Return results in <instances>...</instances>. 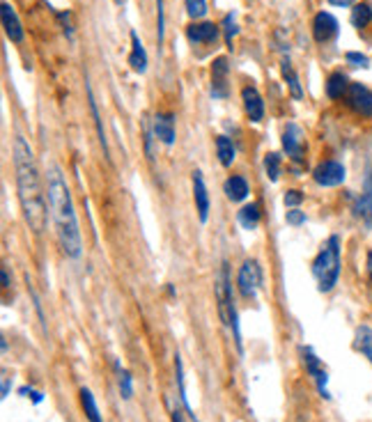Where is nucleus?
Here are the masks:
<instances>
[{"instance_id": "obj_1", "label": "nucleus", "mask_w": 372, "mask_h": 422, "mask_svg": "<svg viewBox=\"0 0 372 422\" xmlns=\"http://www.w3.org/2000/svg\"><path fill=\"white\" fill-rule=\"evenodd\" d=\"M14 173H16V190L18 202H21L23 219L35 234H42L47 229V200H44L42 182H39V170L35 166L30 145L25 138H14Z\"/></svg>"}, {"instance_id": "obj_2", "label": "nucleus", "mask_w": 372, "mask_h": 422, "mask_svg": "<svg viewBox=\"0 0 372 422\" xmlns=\"http://www.w3.org/2000/svg\"><path fill=\"white\" fill-rule=\"evenodd\" d=\"M47 186H49L51 216H53L55 232H58V239H60L62 253L71 257V260H78L83 253L81 232H78V221H76V211H74V202H71L69 186H67V182H64V177L58 166L49 168Z\"/></svg>"}, {"instance_id": "obj_3", "label": "nucleus", "mask_w": 372, "mask_h": 422, "mask_svg": "<svg viewBox=\"0 0 372 422\" xmlns=\"http://www.w3.org/2000/svg\"><path fill=\"white\" fill-rule=\"evenodd\" d=\"M312 275L317 280L319 292H331L340 275V239L334 234L324 243L319 255L312 262Z\"/></svg>"}, {"instance_id": "obj_4", "label": "nucleus", "mask_w": 372, "mask_h": 422, "mask_svg": "<svg viewBox=\"0 0 372 422\" xmlns=\"http://www.w3.org/2000/svg\"><path fill=\"white\" fill-rule=\"evenodd\" d=\"M214 292H216V308H219L221 321H223L227 328H232L237 351L244 353V345H241V333H239V316H237V308H234L230 275H227V264H221V269L216 273V285H214Z\"/></svg>"}, {"instance_id": "obj_5", "label": "nucleus", "mask_w": 372, "mask_h": 422, "mask_svg": "<svg viewBox=\"0 0 372 422\" xmlns=\"http://www.w3.org/2000/svg\"><path fill=\"white\" fill-rule=\"evenodd\" d=\"M237 285L239 292L246 296V299H256L260 285H262V269L256 260H246L241 264L239 275H237Z\"/></svg>"}, {"instance_id": "obj_6", "label": "nucleus", "mask_w": 372, "mask_h": 422, "mask_svg": "<svg viewBox=\"0 0 372 422\" xmlns=\"http://www.w3.org/2000/svg\"><path fill=\"white\" fill-rule=\"evenodd\" d=\"M299 351H301V356H303V365H306V369H308L312 381H315L319 395H322L324 399H331L329 388H326V384H329V374H326V369L322 367V362H319L315 351H312L310 347H299Z\"/></svg>"}, {"instance_id": "obj_7", "label": "nucleus", "mask_w": 372, "mask_h": 422, "mask_svg": "<svg viewBox=\"0 0 372 422\" xmlns=\"http://www.w3.org/2000/svg\"><path fill=\"white\" fill-rule=\"evenodd\" d=\"M312 179L324 188L340 186V184L345 182V166L338 161H324L312 170Z\"/></svg>"}, {"instance_id": "obj_8", "label": "nucleus", "mask_w": 372, "mask_h": 422, "mask_svg": "<svg viewBox=\"0 0 372 422\" xmlns=\"http://www.w3.org/2000/svg\"><path fill=\"white\" fill-rule=\"evenodd\" d=\"M283 149L287 151V156L292 158V161L301 163L303 161V154H306V140H303V131L301 127H297V124H287L283 129Z\"/></svg>"}, {"instance_id": "obj_9", "label": "nucleus", "mask_w": 372, "mask_h": 422, "mask_svg": "<svg viewBox=\"0 0 372 422\" xmlns=\"http://www.w3.org/2000/svg\"><path fill=\"white\" fill-rule=\"evenodd\" d=\"M338 30H340L338 28V18L329 14V12H319L312 18V37H315L317 44H326L331 39H336Z\"/></svg>"}, {"instance_id": "obj_10", "label": "nucleus", "mask_w": 372, "mask_h": 422, "mask_svg": "<svg viewBox=\"0 0 372 422\" xmlns=\"http://www.w3.org/2000/svg\"><path fill=\"white\" fill-rule=\"evenodd\" d=\"M347 103L351 110H356L358 115L363 117H370L372 115V92L365 88L361 83H349V90H347Z\"/></svg>"}, {"instance_id": "obj_11", "label": "nucleus", "mask_w": 372, "mask_h": 422, "mask_svg": "<svg viewBox=\"0 0 372 422\" xmlns=\"http://www.w3.org/2000/svg\"><path fill=\"white\" fill-rule=\"evenodd\" d=\"M227 74H230V64L227 58L221 55L212 62V97L225 99L227 97Z\"/></svg>"}, {"instance_id": "obj_12", "label": "nucleus", "mask_w": 372, "mask_h": 422, "mask_svg": "<svg viewBox=\"0 0 372 422\" xmlns=\"http://www.w3.org/2000/svg\"><path fill=\"white\" fill-rule=\"evenodd\" d=\"M241 101H244V110H246L248 120H251V122H262V117H264V101H262L260 92L253 88V85H246V88L241 90Z\"/></svg>"}, {"instance_id": "obj_13", "label": "nucleus", "mask_w": 372, "mask_h": 422, "mask_svg": "<svg viewBox=\"0 0 372 422\" xmlns=\"http://www.w3.org/2000/svg\"><path fill=\"white\" fill-rule=\"evenodd\" d=\"M193 200H195V211H198L200 223H207V219H210V193H207L200 170L193 173Z\"/></svg>"}, {"instance_id": "obj_14", "label": "nucleus", "mask_w": 372, "mask_h": 422, "mask_svg": "<svg viewBox=\"0 0 372 422\" xmlns=\"http://www.w3.org/2000/svg\"><path fill=\"white\" fill-rule=\"evenodd\" d=\"M221 28L216 23H210V21H200V23H191L186 25V37L188 42L193 44H212L216 42Z\"/></svg>"}, {"instance_id": "obj_15", "label": "nucleus", "mask_w": 372, "mask_h": 422, "mask_svg": "<svg viewBox=\"0 0 372 422\" xmlns=\"http://www.w3.org/2000/svg\"><path fill=\"white\" fill-rule=\"evenodd\" d=\"M0 14H3V28H5V35H8L14 44H21L23 42V25L18 21L14 8H12L10 3H3V8H0Z\"/></svg>"}, {"instance_id": "obj_16", "label": "nucleus", "mask_w": 372, "mask_h": 422, "mask_svg": "<svg viewBox=\"0 0 372 422\" xmlns=\"http://www.w3.org/2000/svg\"><path fill=\"white\" fill-rule=\"evenodd\" d=\"M129 37H132V53H129V58H127L129 67H132L136 74H145L147 71V51H145V46H142L138 32L136 30L129 32Z\"/></svg>"}, {"instance_id": "obj_17", "label": "nucleus", "mask_w": 372, "mask_h": 422, "mask_svg": "<svg viewBox=\"0 0 372 422\" xmlns=\"http://www.w3.org/2000/svg\"><path fill=\"white\" fill-rule=\"evenodd\" d=\"M154 136L166 147L175 145V117L171 113H159L154 117Z\"/></svg>"}, {"instance_id": "obj_18", "label": "nucleus", "mask_w": 372, "mask_h": 422, "mask_svg": "<svg viewBox=\"0 0 372 422\" xmlns=\"http://www.w3.org/2000/svg\"><path fill=\"white\" fill-rule=\"evenodd\" d=\"M175 381H177V390H179V401L184 406L186 415L191 418L193 422H200L198 415H195L191 401H188V395H186V386H184V365H182V356L175 353Z\"/></svg>"}, {"instance_id": "obj_19", "label": "nucleus", "mask_w": 372, "mask_h": 422, "mask_svg": "<svg viewBox=\"0 0 372 422\" xmlns=\"http://www.w3.org/2000/svg\"><path fill=\"white\" fill-rule=\"evenodd\" d=\"M86 92H88V106H90V113L95 117V127H97V134H99V142H101V149H103V156L110 161V154H108V140H106V131H103V122H101V115H99V108H97V101H95V95H92V88L90 83L86 81Z\"/></svg>"}, {"instance_id": "obj_20", "label": "nucleus", "mask_w": 372, "mask_h": 422, "mask_svg": "<svg viewBox=\"0 0 372 422\" xmlns=\"http://www.w3.org/2000/svg\"><path fill=\"white\" fill-rule=\"evenodd\" d=\"M349 90V81L343 71H334L329 78H326V97L329 99H340L347 95Z\"/></svg>"}, {"instance_id": "obj_21", "label": "nucleus", "mask_w": 372, "mask_h": 422, "mask_svg": "<svg viewBox=\"0 0 372 422\" xmlns=\"http://www.w3.org/2000/svg\"><path fill=\"white\" fill-rule=\"evenodd\" d=\"M354 211H356V216H361V219H370L372 216V170L368 173V177H365L363 195L358 197Z\"/></svg>"}, {"instance_id": "obj_22", "label": "nucleus", "mask_w": 372, "mask_h": 422, "mask_svg": "<svg viewBox=\"0 0 372 422\" xmlns=\"http://www.w3.org/2000/svg\"><path fill=\"white\" fill-rule=\"evenodd\" d=\"M280 74H283L287 88H290V95L295 97V99H301V97H303L301 83H299V76H297V71L292 69V62H290V60L280 62Z\"/></svg>"}, {"instance_id": "obj_23", "label": "nucleus", "mask_w": 372, "mask_h": 422, "mask_svg": "<svg viewBox=\"0 0 372 422\" xmlns=\"http://www.w3.org/2000/svg\"><path fill=\"white\" fill-rule=\"evenodd\" d=\"M78 395H81V404H83V411H86L88 422H103L92 390H90V388H81V393H78Z\"/></svg>"}, {"instance_id": "obj_24", "label": "nucleus", "mask_w": 372, "mask_h": 422, "mask_svg": "<svg viewBox=\"0 0 372 422\" xmlns=\"http://www.w3.org/2000/svg\"><path fill=\"white\" fill-rule=\"evenodd\" d=\"M225 195H227V200H232V202L246 200L248 184H246L244 177H230V179L225 182Z\"/></svg>"}, {"instance_id": "obj_25", "label": "nucleus", "mask_w": 372, "mask_h": 422, "mask_svg": "<svg viewBox=\"0 0 372 422\" xmlns=\"http://www.w3.org/2000/svg\"><path fill=\"white\" fill-rule=\"evenodd\" d=\"M356 351H361L365 358L372 362V328L370 326H358L356 338H354Z\"/></svg>"}, {"instance_id": "obj_26", "label": "nucleus", "mask_w": 372, "mask_h": 422, "mask_svg": "<svg viewBox=\"0 0 372 422\" xmlns=\"http://www.w3.org/2000/svg\"><path fill=\"white\" fill-rule=\"evenodd\" d=\"M237 219H239V223H241V227H246V229H256V227H258V223H260V207H258L256 202L246 204V207L237 214Z\"/></svg>"}, {"instance_id": "obj_27", "label": "nucleus", "mask_w": 372, "mask_h": 422, "mask_svg": "<svg viewBox=\"0 0 372 422\" xmlns=\"http://www.w3.org/2000/svg\"><path fill=\"white\" fill-rule=\"evenodd\" d=\"M216 156H219V161H221V166H232V161H234V145L230 138H225V136H219L216 138Z\"/></svg>"}, {"instance_id": "obj_28", "label": "nucleus", "mask_w": 372, "mask_h": 422, "mask_svg": "<svg viewBox=\"0 0 372 422\" xmlns=\"http://www.w3.org/2000/svg\"><path fill=\"white\" fill-rule=\"evenodd\" d=\"M115 369H117V384H120V395L122 399H132L134 397V377L129 369H122L120 362H115Z\"/></svg>"}, {"instance_id": "obj_29", "label": "nucleus", "mask_w": 372, "mask_h": 422, "mask_svg": "<svg viewBox=\"0 0 372 422\" xmlns=\"http://www.w3.org/2000/svg\"><path fill=\"white\" fill-rule=\"evenodd\" d=\"M372 21V8L368 3H356L354 10H351V23H354V28H365V25H370Z\"/></svg>"}, {"instance_id": "obj_30", "label": "nucleus", "mask_w": 372, "mask_h": 422, "mask_svg": "<svg viewBox=\"0 0 372 422\" xmlns=\"http://www.w3.org/2000/svg\"><path fill=\"white\" fill-rule=\"evenodd\" d=\"M264 170H266V175H269L271 182H278V177H280V156L276 154V151H269V154L264 156Z\"/></svg>"}, {"instance_id": "obj_31", "label": "nucleus", "mask_w": 372, "mask_h": 422, "mask_svg": "<svg viewBox=\"0 0 372 422\" xmlns=\"http://www.w3.org/2000/svg\"><path fill=\"white\" fill-rule=\"evenodd\" d=\"M186 14L191 18H205L207 0H186Z\"/></svg>"}, {"instance_id": "obj_32", "label": "nucleus", "mask_w": 372, "mask_h": 422, "mask_svg": "<svg viewBox=\"0 0 372 422\" xmlns=\"http://www.w3.org/2000/svg\"><path fill=\"white\" fill-rule=\"evenodd\" d=\"M223 30H225V44L227 49H232V39L237 35V23H234V14L223 16Z\"/></svg>"}, {"instance_id": "obj_33", "label": "nucleus", "mask_w": 372, "mask_h": 422, "mask_svg": "<svg viewBox=\"0 0 372 422\" xmlns=\"http://www.w3.org/2000/svg\"><path fill=\"white\" fill-rule=\"evenodd\" d=\"M345 60H347V62L351 64V67H363V69H368V67H370L368 55H363V53H356V51L345 53Z\"/></svg>"}, {"instance_id": "obj_34", "label": "nucleus", "mask_w": 372, "mask_h": 422, "mask_svg": "<svg viewBox=\"0 0 372 422\" xmlns=\"http://www.w3.org/2000/svg\"><path fill=\"white\" fill-rule=\"evenodd\" d=\"M285 221H287V225L299 227V225H303V223H306V214H303V211H299V209H290L285 214Z\"/></svg>"}, {"instance_id": "obj_35", "label": "nucleus", "mask_w": 372, "mask_h": 422, "mask_svg": "<svg viewBox=\"0 0 372 422\" xmlns=\"http://www.w3.org/2000/svg\"><path fill=\"white\" fill-rule=\"evenodd\" d=\"M156 10H159V18H156V39H159V46L163 44V25H166V18H163V0H156Z\"/></svg>"}, {"instance_id": "obj_36", "label": "nucleus", "mask_w": 372, "mask_h": 422, "mask_svg": "<svg viewBox=\"0 0 372 422\" xmlns=\"http://www.w3.org/2000/svg\"><path fill=\"white\" fill-rule=\"evenodd\" d=\"M303 200V195L299 193V190H287L285 197H283V202H285V207H299Z\"/></svg>"}, {"instance_id": "obj_37", "label": "nucleus", "mask_w": 372, "mask_h": 422, "mask_svg": "<svg viewBox=\"0 0 372 422\" xmlns=\"http://www.w3.org/2000/svg\"><path fill=\"white\" fill-rule=\"evenodd\" d=\"M18 393H21L23 397H32V401H35V404H42V401H44V395H42V393H37L35 388H28V386H23V388H21V390H18Z\"/></svg>"}, {"instance_id": "obj_38", "label": "nucleus", "mask_w": 372, "mask_h": 422, "mask_svg": "<svg viewBox=\"0 0 372 422\" xmlns=\"http://www.w3.org/2000/svg\"><path fill=\"white\" fill-rule=\"evenodd\" d=\"M142 134H145V154H147V158H152V134H149L147 122L142 124Z\"/></svg>"}, {"instance_id": "obj_39", "label": "nucleus", "mask_w": 372, "mask_h": 422, "mask_svg": "<svg viewBox=\"0 0 372 422\" xmlns=\"http://www.w3.org/2000/svg\"><path fill=\"white\" fill-rule=\"evenodd\" d=\"M69 12H67V14H58V18H60V21L64 23V35H67L69 39H74V30H71V23H69Z\"/></svg>"}, {"instance_id": "obj_40", "label": "nucleus", "mask_w": 372, "mask_h": 422, "mask_svg": "<svg viewBox=\"0 0 372 422\" xmlns=\"http://www.w3.org/2000/svg\"><path fill=\"white\" fill-rule=\"evenodd\" d=\"M329 5H336V8H351L354 0H329Z\"/></svg>"}, {"instance_id": "obj_41", "label": "nucleus", "mask_w": 372, "mask_h": 422, "mask_svg": "<svg viewBox=\"0 0 372 422\" xmlns=\"http://www.w3.org/2000/svg\"><path fill=\"white\" fill-rule=\"evenodd\" d=\"M171 420L173 422H184V415H182L179 408H173V411H171Z\"/></svg>"}, {"instance_id": "obj_42", "label": "nucleus", "mask_w": 372, "mask_h": 422, "mask_svg": "<svg viewBox=\"0 0 372 422\" xmlns=\"http://www.w3.org/2000/svg\"><path fill=\"white\" fill-rule=\"evenodd\" d=\"M10 395V377H3V395H0V397H8Z\"/></svg>"}, {"instance_id": "obj_43", "label": "nucleus", "mask_w": 372, "mask_h": 422, "mask_svg": "<svg viewBox=\"0 0 372 422\" xmlns=\"http://www.w3.org/2000/svg\"><path fill=\"white\" fill-rule=\"evenodd\" d=\"M0 275H3V287H10L12 285V282H10V273L3 269V273H0Z\"/></svg>"}, {"instance_id": "obj_44", "label": "nucleus", "mask_w": 372, "mask_h": 422, "mask_svg": "<svg viewBox=\"0 0 372 422\" xmlns=\"http://www.w3.org/2000/svg\"><path fill=\"white\" fill-rule=\"evenodd\" d=\"M368 273H370V280H372V253H368Z\"/></svg>"}, {"instance_id": "obj_45", "label": "nucleus", "mask_w": 372, "mask_h": 422, "mask_svg": "<svg viewBox=\"0 0 372 422\" xmlns=\"http://www.w3.org/2000/svg\"><path fill=\"white\" fill-rule=\"evenodd\" d=\"M115 3H117V5H124V0H115Z\"/></svg>"}]
</instances>
